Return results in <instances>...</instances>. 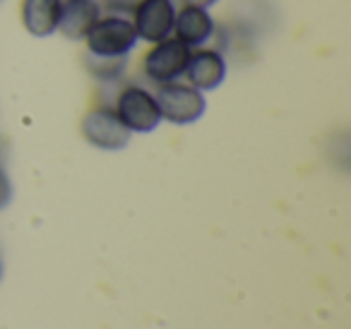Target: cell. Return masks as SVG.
Wrapping results in <instances>:
<instances>
[{
    "label": "cell",
    "mask_w": 351,
    "mask_h": 329,
    "mask_svg": "<svg viewBox=\"0 0 351 329\" xmlns=\"http://www.w3.org/2000/svg\"><path fill=\"white\" fill-rule=\"evenodd\" d=\"M84 53L97 58H130L140 39L128 15H101L82 39Z\"/></svg>",
    "instance_id": "1"
},
{
    "label": "cell",
    "mask_w": 351,
    "mask_h": 329,
    "mask_svg": "<svg viewBox=\"0 0 351 329\" xmlns=\"http://www.w3.org/2000/svg\"><path fill=\"white\" fill-rule=\"evenodd\" d=\"M113 111L132 135L135 132H140V135L154 132L164 123L154 92L147 89L145 84L130 82L121 87V92L116 94V101H113Z\"/></svg>",
    "instance_id": "2"
},
{
    "label": "cell",
    "mask_w": 351,
    "mask_h": 329,
    "mask_svg": "<svg viewBox=\"0 0 351 329\" xmlns=\"http://www.w3.org/2000/svg\"><path fill=\"white\" fill-rule=\"evenodd\" d=\"M154 97L156 103H159L161 121L171 123V125H193L207 111L205 94L197 92L195 87H191L183 80L159 84L154 89Z\"/></svg>",
    "instance_id": "3"
},
{
    "label": "cell",
    "mask_w": 351,
    "mask_h": 329,
    "mask_svg": "<svg viewBox=\"0 0 351 329\" xmlns=\"http://www.w3.org/2000/svg\"><path fill=\"white\" fill-rule=\"evenodd\" d=\"M188 58H191V49L186 44H181L176 36H169V39L149 44V49L142 56L140 68L145 80H149L152 84L159 87V84L183 80Z\"/></svg>",
    "instance_id": "4"
},
{
    "label": "cell",
    "mask_w": 351,
    "mask_h": 329,
    "mask_svg": "<svg viewBox=\"0 0 351 329\" xmlns=\"http://www.w3.org/2000/svg\"><path fill=\"white\" fill-rule=\"evenodd\" d=\"M80 132L82 137L89 142L92 147L101 151H121L130 145L132 132L128 130L121 123V118L116 116L113 106H94L89 108L82 116V123H80Z\"/></svg>",
    "instance_id": "5"
},
{
    "label": "cell",
    "mask_w": 351,
    "mask_h": 329,
    "mask_svg": "<svg viewBox=\"0 0 351 329\" xmlns=\"http://www.w3.org/2000/svg\"><path fill=\"white\" fill-rule=\"evenodd\" d=\"M176 0H140L137 8L130 12V22L135 34L145 44H156L173 34L176 22Z\"/></svg>",
    "instance_id": "6"
},
{
    "label": "cell",
    "mask_w": 351,
    "mask_h": 329,
    "mask_svg": "<svg viewBox=\"0 0 351 329\" xmlns=\"http://www.w3.org/2000/svg\"><path fill=\"white\" fill-rule=\"evenodd\" d=\"M226 73H229V63H226L224 53L219 49H210V46H202V49H191V58H188L186 80L191 87H195L197 92H217V89L224 84Z\"/></svg>",
    "instance_id": "7"
},
{
    "label": "cell",
    "mask_w": 351,
    "mask_h": 329,
    "mask_svg": "<svg viewBox=\"0 0 351 329\" xmlns=\"http://www.w3.org/2000/svg\"><path fill=\"white\" fill-rule=\"evenodd\" d=\"M217 29L219 27H217V20L210 10L183 3L176 10L173 34L171 36H176L188 49H202V46H210V41H215Z\"/></svg>",
    "instance_id": "8"
},
{
    "label": "cell",
    "mask_w": 351,
    "mask_h": 329,
    "mask_svg": "<svg viewBox=\"0 0 351 329\" xmlns=\"http://www.w3.org/2000/svg\"><path fill=\"white\" fill-rule=\"evenodd\" d=\"M65 0H22L20 3V22L25 32L34 39H49L58 34L60 20H63Z\"/></svg>",
    "instance_id": "9"
},
{
    "label": "cell",
    "mask_w": 351,
    "mask_h": 329,
    "mask_svg": "<svg viewBox=\"0 0 351 329\" xmlns=\"http://www.w3.org/2000/svg\"><path fill=\"white\" fill-rule=\"evenodd\" d=\"M101 10L104 8L99 0H65L58 34L70 41H82L94 22L101 17Z\"/></svg>",
    "instance_id": "10"
},
{
    "label": "cell",
    "mask_w": 351,
    "mask_h": 329,
    "mask_svg": "<svg viewBox=\"0 0 351 329\" xmlns=\"http://www.w3.org/2000/svg\"><path fill=\"white\" fill-rule=\"evenodd\" d=\"M84 68L99 82H118V80L125 75L128 58H97V56L84 53Z\"/></svg>",
    "instance_id": "11"
},
{
    "label": "cell",
    "mask_w": 351,
    "mask_h": 329,
    "mask_svg": "<svg viewBox=\"0 0 351 329\" xmlns=\"http://www.w3.org/2000/svg\"><path fill=\"white\" fill-rule=\"evenodd\" d=\"M137 3H140V0H101V8H106V10L113 12V15L130 17V12L137 8Z\"/></svg>",
    "instance_id": "12"
},
{
    "label": "cell",
    "mask_w": 351,
    "mask_h": 329,
    "mask_svg": "<svg viewBox=\"0 0 351 329\" xmlns=\"http://www.w3.org/2000/svg\"><path fill=\"white\" fill-rule=\"evenodd\" d=\"M186 5H197V8H205V10H212L215 5H219L221 0H183Z\"/></svg>",
    "instance_id": "13"
},
{
    "label": "cell",
    "mask_w": 351,
    "mask_h": 329,
    "mask_svg": "<svg viewBox=\"0 0 351 329\" xmlns=\"http://www.w3.org/2000/svg\"><path fill=\"white\" fill-rule=\"evenodd\" d=\"M0 279H3V262H0Z\"/></svg>",
    "instance_id": "14"
}]
</instances>
